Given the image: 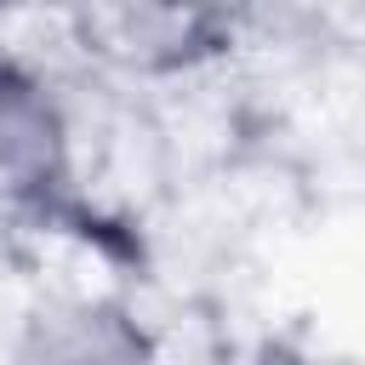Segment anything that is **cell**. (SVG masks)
I'll use <instances>...</instances> for the list:
<instances>
[{
  "mask_svg": "<svg viewBox=\"0 0 365 365\" xmlns=\"http://www.w3.org/2000/svg\"><path fill=\"white\" fill-rule=\"evenodd\" d=\"M74 46L125 80H177L217 63L234 40V0H57Z\"/></svg>",
  "mask_w": 365,
  "mask_h": 365,
  "instance_id": "6da1fadb",
  "label": "cell"
},
{
  "mask_svg": "<svg viewBox=\"0 0 365 365\" xmlns=\"http://www.w3.org/2000/svg\"><path fill=\"white\" fill-rule=\"evenodd\" d=\"M74 182L63 97L23 57L0 51V211H51Z\"/></svg>",
  "mask_w": 365,
  "mask_h": 365,
  "instance_id": "7a4b0ae2",
  "label": "cell"
},
{
  "mask_svg": "<svg viewBox=\"0 0 365 365\" xmlns=\"http://www.w3.org/2000/svg\"><path fill=\"white\" fill-rule=\"evenodd\" d=\"M11 365H160V348L114 297H51L23 319Z\"/></svg>",
  "mask_w": 365,
  "mask_h": 365,
  "instance_id": "3957f363",
  "label": "cell"
},
{
  "mask_svg": "<svg viewBox=\"0 0 365 365\" xmlns=\"http://www.w3.org/2000/svg\"><path fill=\"white\" fill-rule=\"evenodd\" d=\"M359 6L365 0H234V23H240V40L268 34L291 46H319L336 29H348Z\"/></svg>",
  "mask_w": 365,
  "mask_h": 365,
  "instance_id": "277c9868",
  "label": "cell"
}]
</instances>
